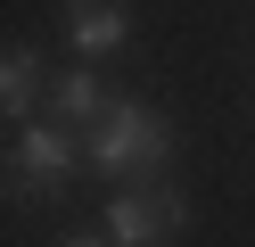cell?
Returning <instances> with one entry per match:
<instances>
[{"label": "cell", "mask_w": 255, "mask_h": 247, "mask_svg": "<svg viewBox=\"0 0 255 247\" xmlns=\"http://www.w3.org/2000/svg\"><path fill=\"white\" fill-rule=\"evenodd\" d=\"M107 99H116V91H107L91 66H66V74H58V115H66V124H99Z\"/></svg>", "instance_id": "8992f818"}, {"label": "cell", "mask_w": 255, "mask_h": 247, "mask_svg": "<svg viewBox=\"0 0 255 247\" xmlns=\"http://www.w3.org/2000/svg\"><path fill=\"white\" fill-rule=\"evenodd\" d=\"M66 41L83 58H107V49L132 41V8L124 0H66Z\"/></svg>", "instance_id": "277c9868"}, {"label": "cell", "mask_w": 255, "mask_h": 247, "mask_svg": "<svg viewBox=\"0 0 255 247\" xmlns=\"http://www.w3.org/2000/svg\"><path fill=\"white\" fill-rule=\"evenodd\" d=\"M66 173H74V140L58 124H33L8 157H0V198H8V206H41V198L66 190Z\"/></svg>", "instance_id": "7a4b0ae2"}, {"label": "cell", "mask_w": 255, "mask_h": 247, "mask_svg": "<svg viewBox=\"0 0 255 247\" xmlns=\"http://www.w3.org/2000/svg\"><path fill=\"white\" fill-rule=\"evenodd\" d=\"M173 231H189V198L156 181V190H116L99 239H116V247H156V239H173Z\"/></svg>", "instance_id": "3957f363"}, {"label": "cell", "mask_w": 255, "mask_h": 247, "mask_svg": "<svg viewBox=\"0 0 255 247\" xmlns=\"http://www.w3.org/2000/svg\"><path fill=\"white\" fill-rule=\"evenodd\" d=\"M83 157L99 173H116V181H148L156 165H173V124L156 107H140V99H107L91 140H83Z\"/></svg>", "instance_id": "6da1fadb"}, {"label": "cell", "mask_w": 255, "mask_h": 247, "mask_svg": "<svg viewBox=\"0 0 255 247\" xmlns=\"http://www.w3.org/2000/svg\"><path fill=\"white\" fill-rule=\"evenodd\" d=\"M33 99H50V58L41 49H0V115L17 124V115H33Z\"/></svg>", "instance_id": "5b68a950"}]
</instances>
